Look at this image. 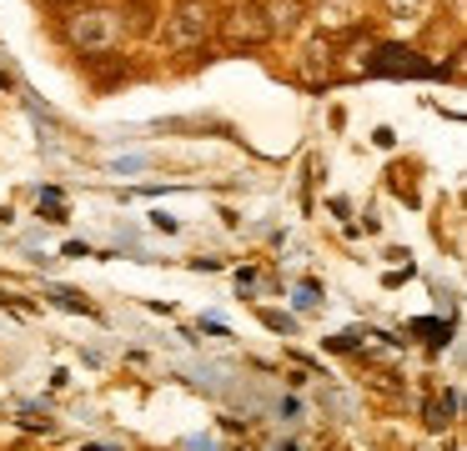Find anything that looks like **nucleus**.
Wrapping results in <instances>:
<instances>
[{
	"label": "nucleus",
	"instance_id": "1",
	"mask_svg": "<svg viewBox=\"0 0 467 451\" xmlns=\"http://www.w3.org/2000/svg\"><path fill=\"white\" fill-rule=\"evenodd\" d=\"M126 26L116 5H96V0H81L71 15H61V40L76 50V56H111L121 46Z\"/></svg>",
	"mask_w": 467,
	"mask_h": 451
},
{
	"label": "nucleus",
	"instance_id": "2",
	"mask_svg": "<svg viewBox=\"0 0 467 451\" xmlns=\"http://www.w3.org/2000/svg\"><path fill=\"white\" fill-rule=\"evenodd\" d=\"M212 36H216V5L212 0H176L171 26H166L171 50H206Z\"/></svg>",
	"mask_w": 467,
	"mask_h": 451
},
{
	"label": "nucleus",
	"instance_id": "3",
	"mask_svg": "<svg viewBox=\"0 0 467 451\" xmlns=\"http://www.w3.org/2000/svg\"><path fill=\"white\" fill-rule=\"evenodd\" d=\"M216 36L226 40V50H262L272 40V26L256 0H236L226 15H216Z\"/></svg>",
	"mask_w": 467,
	"mask_h": 451
},
{
	"label": "nucleus",
	"instance_id": "4",
	"mask_svg": "<svg viewBox=\"0 0 467 451\" xmlns=\"http://www.w3.org/2000/svg\"><path fill=\"white\" fill-rule=\"evenodd\" d=\"M372 70H377V76H417V80L442 76L432 60H422L417 50H402V46H377L372 50Z\"/></svg>",
	"mask_w": 467,
	"mask_h": 451
},
{
	"label": "nucleus",
	"instance_id": "5",
	"mask_svg": "<svg viewBox=\"0 0 467 451\" xmlns=\"http://www.w3.org/2000/svg\"><path fill=\"white\" fill-rule=\"evenodd\" d=\"M266 26H272V36H292L296 26L306 20V0H266Z\"/></svg>",
	"mask_w": 467,
	"mask_h": 451
},
{
	"label": "nucleus",
	"instance_id": "6",
	"mask_svg": "<svg viewBox=\"0 0 467 451\" xmlns=\"http://www.w3.org/2000/svg\"><path fill=\"white\" fill-rule=\"evenodd\" d=\"M121 26L131 30V36H151V30H156V5H151V0H126V5H121Z\"/></svg>",
	"mask_w": 467,
	"mask_h": 451
},
{
	"label": "nucleus",
	"instance_id": "7",
	"mask_svg": "<svg viewBox=\"0 0 467 451\" xmlns=\"http://www.w3.org/2000/svg\"><path fill=\"white\" fill-rule=\"evenodd\" d=\"M452 391H447V396H437V401H427V426H432V431H442L447 426V421H452Z\"/></svg>",
	"mask_w": 467,
	"mask_h": 451
},
{
	"label": "nucleus",
	"instance_id": "8",
	"mask_svg": "<svg viewBox=\"0 0 467 451\" xmlns=\"http://www.w3.org/2000/svg\"><path fill=\"white\" fill-rule=\"evenodd\" d=\"M382 5H387V15H397V20H412L417 10L427 5V0H382Z\"/></svg>",
	"mask_w": 467,
	"mask_h": 451
},
{
	"label": "nucleus",
	"instance_id": "9",
	"mask_svg": "<svg viewBox=\"0 0 467 451\" xmlns=\"http://www.w3.org/2000/svg\"><path fill=\"white\" fill-rule=\"evenodd\" d=\"M36 206H46V216H51V220L66 216V206H61V196H56V190H41V196H36Z\"/></svg>",
	"mask_w": 467,
	"mask_h": 451
},
{
	"label": "nucleus",
	"instance_id": "10",
	"mask_svg": "<svg viewBox=\"0 0 467 451\" xmlns=\"http://www.w3.org/2000/svg\"><path fill=\"white\" fill-rule=\"evenodd\" d=\"M71 5H81V0H71Z\"/></svg>",
	"mask_w": 467,
	"mask_h": 451
}]
</instances>
